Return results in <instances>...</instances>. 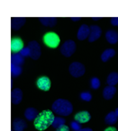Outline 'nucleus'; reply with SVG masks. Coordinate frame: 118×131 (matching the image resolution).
<instances>
[{
	"instance_id": "nucleus-11",
	"label": "nucleus",
	"mask_w": 118,
	"mask_h": 131,
	"mask_svg": "<svg viewBox=\"0 0 118 131\" xmlns=\"http://www.w3.org/2000/svg\"><path fill=\"white\" fill-rule=\"evenodd\" d=\"M24 49V42L20 38H14L11 40V50L15 53L20 52Z\"/></svg>"
},
{
	"instance_id": "nucleus-18",
	"label": "nucleus",
	"mask_w": 118,
	"mask_h": 131,
	"mask_svg": "<svg viewBox=\"0 0 118 131\" xmlns=\"http://www.w3.org/2000/svg\"><path fill=\"white\" fill-rule=\"evenodd\" d=\"M39 20L43 25L53 27L57 23L56 17H39Z\"/></svg>"
},
{
	"instance_id": "nucleus-2",
	"label": "nucleus",
	"mask_w": 118,
	"mask_h": 131,
	"mask_svg": "<svg viewBox=\"0 0 118 131\" xmlns=\"http://www.w3.org/2000/svg\"><path fill=\"white\" fill-rule=\"evenodd\" d=\"M51 109L56 114L61 116H69L73 111L72 104L65 99H58L53 102Z\"/></svg>"
},
{
	"instance_id": "nucleus-12",
	"label": "nucleus",
	"mask_w": 118,
	"mask_h": 131,
	"mask_svg": "<svg viewBox=\"0 0 118 131\" xmlns=\"http://www.w3.org/2000/svg\"><path fill=\"white\" fill-rule=\"evenodd\" d=\"M27 127V124L24 119L16 118L13 121V128L15 131H24Z\"/></svg>"
},
{
	"instance_id": "nucleus-13",
	"label": "nucleus",
	"mask_w": 118,
	"mask_h": 131,
	"mask_svg": "<svg viewBox=\"0 0 118 131\" xmlns=\"http://www.w3.org/2000/svg\"><path fill=\"white\" fill-rule=\"evenodd\" d=\"M25 21H26L25 17H14V18L12 19V22H11L12 29L15 30V31L19 30L24 24Z\"/></svg>"
},
{
	"instance_id": "nucleus-14",
	"label": "nucleus",
	"mask_w": 118,
	"mask_h": 131,
	"mask_svg": "<svg viewBox=\"0 0 118 131\" xmlns=\"http://www.w3.org/2000/svg\"><path fill=\"white\" fill-rule=\"evenodd\" d=\"M11 99H12V102H13L14 104L20 103L23 99V92L21 91V89H19V88L14 89L13 91H12Z\"/></svg>"
},
{
	"instance_id": "nucleus-10",
	"label": "nucleus",
	"mask_w": 118,
	"mask_h": 131,
	"mask_svg": "<svg viewBox=\"0 0 118 131\" xmlns=\"http://www.w3.org/2000/svg\"><path fill=\"white\" fill-rule=\"evenodd\" d=\"M90 35V27L87 24H82L78 31V39L79 40H83L89 37Z\"/></svg>"
},
{
	"instance_id": "nucleus-29",
	"label": "nucleus",
	"mask_w": 118,
	"mask_h": 131,
	"mask_svg": "<svg viewBox=\"0 0 118 131\" xmlns=\"http://www.w3.org/2000/svg\"><path fill=\"white\" fill-rule=\"evenodd\" d=\"M111 24L114 26H118V17H112L111 18Z\"/></svg>"
},
{
	"instance_id": "nucleus-28",
	"label": "nucleus",
	"mask_w": 118,
	"mask_h": 131,
	"mask_svg": "<svg viewBox=\"0 0 118 131\" xmlns=\"http://www.w3.org/2000/svg\"><path fill=\"white\" fill-rule=\"evenodd\" d=\"M20 54L22 55L23 57H28L30 56V49L28 47L26 48H24V49H22V50L20 51Z\"/></svg>"
},
{
	"instance_id": "nucleus-19",
	"label": "nucleus",
	"mask_w": 118,
	"mask_h": 131,
	"mask_svg": "<svg viewBox=\"0 0 118 131\" xmlns=\"http://www.w3.org/2000/svg\"><path fill=\"white\" fill-rule=\"evenodd\" d=\"M24 57L20 54V53H14L11 57V64L16 66H22L24 64Z\"/></svg>"
},
{
	"instance_id": "nucleus-27",
	"label": "nucleus",
	"mask_w": 118,
	"mask_h": 131,
	"mask_svg": "<svg viewBox=\"0 0 118 131\" xmlns=\"http://www.w3.org/2000/svg\"><path fill=\"white\" fill-rule=\"evenodd\" d=\"M70 126H71V128H72L74 131H79L80 129H81V127H80V123H78V122L76 121V120L71 122Z\"/></svg>"
},
{
	"instance_id": "nucleus-1",
	"label": "nucleus",
	"mask_w": 118,
	"mask_h": 131,
	"mask_svg": "<svg viewBox=\"0 0 118 131\" xmlns=\"http://www.w3.org/2000/svg\"><path fill=\"white\" fill-rule=\"evenodd\" d=\"M54 118V114H53V112L51 111L46 110V111H42L41 113H39L37 118L34 119L35 128L41 131L45 130L50 126L52 125Z\"/></svg>"
},
{
	"instance_id": "nucleus-21",
	"label": "nucleus",
	"mask_w": 118,
	"mask_h": 131,
	"mask_svg": "<svg viewBox=\"0 0 118 131\" xmlns=\"http://www.w3.org/2000/svg\"><path fill=\"white\" fill-rule=\"evenodd\" d=\"M115 55V51L113 49H107L102 53L101 55V59L103 62H106L109 58H111L112 57H114Z\"/></svg>"
},
{
	"instance_id": "nucleus-22",
	"label": "nucleus",
	"mask_w": 118,
	"mask_h": 131,
	"mask_svg": "<svg viewBox=\"0 0 118 131\" xmlns=\"http://www.w3.org/2000/svg\"><path fill=\"white\" fill-rule=\"evenodd\" d=\"M106 82L110 86H114L118 83V74L115 73V72L111 73L110 75L107 77Z\"/></svg>"
},
{
	"instance_id": "nucleus-5",
	"label": "nucleus",
	"mask_w": 118,
	"mask_h": 131,
	"mask_svg": "<svg viewBox=\"0 0 118 131\" xmlns=\"http://www.w3.org/2000/svg\"><path fill=\"white\" fill-rule=\"evenodd\" d=\"M76 50V43L73 40H66L60 47V52L63 56L70 57Z\"/></svg>"
},
{
	"instance_id": "nucleus-15",
	"label": "nucleus",
	"mask_w": 118,
	"mask_h": 131,
	"mask_svg": "<svg viewBox=\"0 0 118 131\" xmlns=\"http://www.w3.org/2000/svg\"><path fill=\"white\" fill-rule=\"evenodd\" d=\"M106 40L111 44H115L118 41V32L114 30H109L105 33Z\"/></svg>"
},
{
	"instance_id": "nucleus-20",
	"label": "nucleus",
	"mask_w": 118,
	"mask_h": 131,
	"mask_svg": "<svg viewBox=\"0 0 118 131\" xmlns=\"http://www.w3.org/2000/svg\"><path fill=\"white\" fill-rule=\"evenodd\" d=\"M117 118L118 117L116 116L115 112H114V111H111V112H109L108 114L105 116V123L108 124V125H114V124H115L116 121H117Z\"/></svg>"
},
{
	"instance_id": "nucleus-3",
	"label": "nucleus",
	"mask_w": 118,
	"mask_h": 131,
	"mask_svg": "<svg viewBox=\"0 0 118 131\" xmlns=\"http://www.w3.org/2000/svg\"><path fill=\"white\" fill-rule=\"evenodd\" d=\"M60 37L58 36V34L53 31H50L44 34L43 36V42L46 46H48L49 48L51 49H55L59 46L60 44Z\"/></svg>"
},
{
	"instance_id": "nucleus-9",
	"label": "nucleus",
	"mask_w": 118,
	"mask_h": 131,
	"mask_svg": "<svg viewBox=\"0 0 118 131\" xmlns=\"http://www.w3.org/2000/svg\"><path fill=\"white\" fill-rule=\"evenodd\" d=\"M75 120L78 121V123H86V122L89 121V119L91 118V115L88 111H79L75 115Z\"/></svg>"
},
{
	"instance_id": "nucleus-4",
	"label": "nucleus",
	"mask_w": 118,
	"mask_h": 131,
	"mask_svg": "<svg viewBox=\"0 0 118 131\" xmlns=\"http://www.w3.org/2000/svg\"><path fill=\"white\" fill-rule=\"evenodd\" d=\"M69 73L74 77H80L85 74V67L79 62H73L69 66Z\"/></svg>"
},
{
	"instance_id": "nucleus-25",
	"label": "nucleus",
	"mask_w": 118,
	"mask_h": 131,
	"mask_svg": "<svg viewBox=\"0 0 118 131\" xmlns=\"http://www.w3.org/2000/svg\"><path fill=\"white\" fill-rule=\"evenodd\" d=\"M99 86H100V80L97 77H93V78L91 79V87L96 90V89H98Z\"/></svg>"
},
{
	"instance_id": "nucleus-30",
	"label": "nucleus",
	"mask_w": 118,
	"mask_h": 131,
	"mask_svg": "<svg viewBox=\"0 0 118 131\" xmlns=\"http://www.w3.org/2000/svg\"><path fill=\"white\" fill-rule=\"evenodd\" d=\"M56 131H69V127H68V126L64 125V126H62V127L57 128Z\"/></svg>"
},
{
	"instance_id": "nucleus-26",
	"label": "nucleus",
	"mask_w": 118,
	"mask_h": 131,
	"mask_svg": "<svg viewBox=\"0 0 118 131\" xmlns=\"http://www.w3.org/2000/svg\"><path fill=\"white\" fill-rule=\"evenodd\" d=\"M80 98L83 101L89 102V101H91V99H92V95H91V93H89L88 92H84V93H80Z\"/></svg>"
},
{
	"instance_id": "nucleus-6",
	"label": "nucleus",
	"mask_w": 118,
	"mask_h": 131,
	"mask_svg": "<svg viewBox=\"0 0 118 131\" xmlns=\"http://www.w3.org/2000/svg\"><path fill=\"white\" fill-rule=\"evenodd\" d=\"M28 48L30 49V57L34 60L38 59L41 56V47L38 42L35 40L30 41L28 43Z\"/></svg>"
},
{
	"instance_id": "nucleus-7",
	"label": "nucleus",
	"mask_w": 118,
	"mask_h": 131,
	"mask_svg": "<svg viewBox=\"0 0 118 131\" xmlns=\"http://www.w3.org/2000/svg\"><path fill=\"white\" fill-rule=\"evenodd\" d=\"M37 87L42 91H49L51 88V80L47 77H42L38 78L36 82Z\"/></svg>"
},
{
	"instance_id": "nucleus-34",
	"label": "nucleus",
	"mask_w": 118,
	"mask_h": 131,
	"mask_svg": "<svg viewBox=\"0 0 118 131\" xmlns=\"http://www.w3.org/2000/svg\"><path fill=\"white\" fill-rule=\"evenodd\" d=\"M93 20L96 21V20H100V19H102V17H92Z\"/></svg>"
},
{
	"instance_id": "nucleus-31",
	"label": "nucleus",
	"mask_w": 118,
	"mask_h": 131,
	"mask_svg": "<svg viewBox=\"0 0 118 131\" xmlns=\"http://www.w3.org/2000/svg\"><path fill=\"white\" fill-rule=\"evenodd\" d=\"M105 131H117V129L114 127H107V128H105Z\"/></svg>"
},
{
	"instance_id": "nucleus-33",
	"label": "nucleus",
	"mask_w": 118,
	"mask_h": 131,
	"mask_svg": "<svg viewBox=\"0 0 118 131\" xmlns=\"http://www.w3.org/2000/svg\"><path fill=\"white\" fill-rule=\"evenodd\" d=\"M71 20L72 21H79L81 19V17H71Z\"/></svg>"
},
{
	"instance_id": "nucleus-8",
	"label": "nucleus",
	"mask_w": 118,
	"mask_h": 131,
	"mask_svg": "<svg viewBox=\"0 0 118 131\" xmlns=\"http://www.w3.org/2000/svg\"><path fill=\"white\" fill-rule=\"evenodd\" d=\"M101 28L97 25H91L90 26V35L88 37L89 42H93L96 40L100 36H101Z\"/></svg>"
},
{
	"instance_id": "nucleus-24",
	"label": "nucleus",
	"mask_w": 118,
	"mask_h": 131,
	"mask_svg": "<svg viewBox=\"0 0 118 131\" xmlns=\"http://www.w3.org/2000/svg\"><path fill=\"white\" fill-rule=\"evenodd\" d=\"M11 73L14 77H18V75H20L21 73H22V68H21L20 66L11 64Z\"/></svg>"
},
{
	"instance_id": "nucleus-23",
	"label": "nucleus",
	"mask_w": 118,
	"mask_h": 131,
	"mask_svg": "<svg viewBox=\"0 0 118 131\" xmlns=\"http://www.w3.org/2000/svg\"><path fill=\"white\" fill-rule=\"evenodd\" d=\"M65 118H60V117H55L54 120H53V123H52V127H54V128H59V127H62V126L65 125Z\"/></svg>"
},
{
	"instance_id": "nucleus-17",
	"label": "nucleus",
	"mask_w": 118,
	"mask_h": 131,
	"mask_svg": "<svg viewBox=\"0 0 118 131\" xmlns=\"http://www.w3.org/2000/svg\"><path fill=\"white\" fill-rule=\"evenodd\" d=\"M38 115H39L38 111H37V110L34 109V108H27V109L25 110V111H24V116H25V118H27L28 120H30V121L35 119Z\"/></svg>"
},
{
	"instance_id": "nucleus-16",
	"label": "nucleus",
	"mask_w": 118,
	"mask_h": 131,
	"mask_svg": "<svg viewBox=\"0 0 118 131\" xmlns=\"http://www.w3.org/2000/svg\"><path fill=\"white\" fill-rule=\"evenodd\" d=\"M116 93V88L114 86H106L103 90V96L105 100H110L114 97V95Z\"/></svg>"
},
{
	"instance_id": "nucleus-35",
	"label": "nucleus",
	"mask_w": 118,
	"mask_h": 131,
	"mask_svg": "<svg viewBox=\"0 0 118 131\" xmlns=\"http://www.w3.org/2000/svg\"><path fill=\"white\" fill-rule=\"evenodd\" d=\"M114 112H115L116 116H117V117H118V108H117V109H116V110H115V111H114Z\"/></svg>"
},
{
	"instance_id": "nucleus-32",
	"label": "nucleus",
	"mask_w": 118,
	"mask_h": 131,
	"mask_svg": "<svg viewBox=\"0 0 118 131\" xmlns=\"http://www.w3.org/2000/svg\"><path fill=\"white\" fill-rule=\"evenodd\" d=\"M79 131H92V129L89 128V127H85V128H81Z\"/></svg>"
}]
</instances>
